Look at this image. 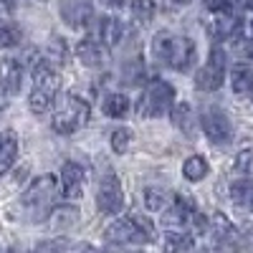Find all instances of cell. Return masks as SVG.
<instances>
[{
    "mask_svg": "<svg viewBox=\"0 0 253 253\" xmlns=\"http://www.w3.org/2000/svg\"><path fill=\"white\" fill-rule=\"evenodd\" d=\"M56 195H58V180L53 175H43V177L33 180L26 187V193L20 195V210H23L26 220L31 223L46 220L53 213Z\"/></svg>",
    "mask_w": 253,
    "mask_h": 253,
    "instance_id": "1",
    "label": "cell"
},
{
    "mask_svg": "<svg viewBox=\"0 0 253 253\" xmlns=\"http://www.w3.org/2000/svg\"><path fill=\"white\" fill-rule=\"evenodd\" d=\"M152 53L160 63L175 71H187L195 61V43L185 36H175L170 31H162L152 41Z\"/></svg>",
    "mask_w": 253,
    "mask_h": 253,
    "instance_id": "2",
    "label": "cell"
},
{
    "mask_svg": "<svg viewBox=\"0 0 253 253\" xmlns=\"http://www.w3.org/2000/svg\"><path fill=\"white\" fill-rule=\"evenodd\" d=\"M58 86H61V79H58V71L51 61L41 58L36 61L33 66V89H31V96H28V107L33 114H43L53 107V101L58 96Z\"/></svg>",
    "mask_w": 253,
    "mask_h": 253,
    "instance_id": "3",
    "label": "cell"
},
{
    "mask_svg": "<svg viewBox=\"0 0 253 253\" xmlns=\"http://www.w3.org/2000/svg\"><path fill=\"white\" fill-rule=\"evenodd\" d=\"M104 241L109 246H132V243H150L155 241V228L152 223L142 218V215H132V218H119L114 223L107 225L104 230Z\"/></svg>",
    "mask_w": 253,
    "mask_h": 253,
    "instance_id": "4",
    "label": "cell"
},
{
    "mask_svg": "<svg viewBox=\"0 0 253 253\" xmlns=\"http://www.w3.org/2000/svg\"><path fill=\"white\" fill-rule=\"evenodd\" d=\"M89 114H91L89 104L84 101L81 96L69 94V96H63V101L56 107L51 126H53V132H58V134H74L89 122Z\"/></svg>",
    "mask_w": 253,
    "mask_h": 253,
    "instance_id": "5",
    "label": "cell"
},
{
    "mask_svg": "<svg viewBox=\"0 0 253 253\" xmlns=\"http://www.w3.org/2000/svg\"><path fill=\"white\" fill-rule=\"evenodd\" d=\"M200 129L215 147H228L233 142V122H230V117L218 107V104H208L203 109Z\"/></svg>",
    "mask_w": 253,
    "mask_h": 253,
    "instance_id": "6",
    "label": "cell"
},
{
    "mask_svg": "<svg viewBox=\"0 0 253 253\" xmlns=\"http://www.w3.org/2000/svg\"><path fill=\"white\" fill-rule=\"evenodd\" d=\"M175 104V89L167 81H152L144 89L139 99V114L142 117H162L172 109Z\"/></svg>",
    "mask_w": 253,
    "mask_h": 253,
    "instance_id": "7",
    "label": "cell"
},
{
    "mask_svg": "<svg viewBox=\"0 0 253 253\" xmlns=\"http://www.w3.org/2000/svg\"><path fill=\"white\" fill-rule=\"evenodd\" d=\"M225 79V51L220 46H213L208 53L205 66L195 74V86L198 91H218Z\"/></svg>",
    "mask_w": 253,
    "mask_h": 253,
    "instance_id": "8",
    "label": "cell"
},
{
    "mask_svg": "<svg viewBox=\"0 0 253 253\" xmlns=\"http://www.w3.org/2000/svg\"><path fill=\"white\" fill-rule=\"evenodd\" d=\"M96 208H99V213H104V215H117V213H122V208H124L122 182H119V177L112 170H107V172H104V177L99 180Z\"/></svg>",
    "mask_w": 253,
    "mask_h": 253,
    "instance_id": "9",
    "label": "cell"
},
{
    "mask_svg": "<svg viewBox=\"0 0 253 253\" xmlns=\"http://www.w3.org/2000/svg\"><path fill=\"white\" fill-rule=\"evenodd\" d=\"M58 15L69 28L81 31V28H86L89 20L94 18V5H91V0H61Z\"/></svg>",
    "mask_w": 253,
    "mask_h": 253,
    "instance_id": "10",
    "label": "cell"
},
{
    "mask_svg": "<svg viewBox=\"0 0 253 253\" xmlns=\"http://www.w3.org/2000/svg\"><path fill=\"white\" fill-rule=\"evenodd\" d=\"M84 170L76 162H63L61 167V195L66 200H79L84 195Z\"/></svg>",
    "mask_w": 253,
    "mask_h": 253,
    "instance_id": "11",
    "label": "cell"
},
{
    "mask_svg": "<svg viewBox=\"0 0 253 253\" xmlns=\"http://www.w3.org/2000/svg\"><path fill=\"white\" fill-rule=\"evenodd\" d=\"M23 84V66L18 58H0V91L15 96Z\"/></svg>",
    "mask_w": 253,
    "mask_h": 253,
    "instance_id": "12",
    "label": "cell"
},
{
    "mask_svg": "<svg viewBox=\"0 0 253 253\" xmlns=\"http://www.w3.org/2000/svg\"><path fill=\"white\" fill-rule=\"evenodd\" d=\"M238 31H241V18L233 15V13H228V10L215 13L213 20L208 23V33L213 36L215 41H228V38L238 36Z\"/></svg>",
    "mask_w": 253,
    "mask_h": 253,
    "instance_id": "13",
    "label": "cell"
},
{
    "mask_svg": "<svg viewBox=\"0 0 253 253\" xmlns=\"http://www.w3.org/2000/svg\"><path fill=\"white\" fill-rule=\"evenodd\" d=\"M193 213H195L193 203L177 195V198H175V205L165 210L162 220H165V225H167V228H172V230H182V228H185V225L190 223V218H193Z\"/></svg>",
    "mask_w": 253,
    "mask_h": 253,
    "instance_id": "14",
    "label": "cell"
},
{
    "mask_svg": "<svg viewBox=\"0 0 253 253\" xmlns=\"http://www.w3.org/2000/svg\"><path fill=\"white\" fill-rule=\"evenodd\" d=\"M170 114H172V124L177 126V129H180V132H182L185 137H190V139H193V137L198 134V122H195L193 107H190L187 101L172 104V109H170Z\"/></svg>",
    "mask_w": 253,
    "mask_h": 253,
    "instance_id": "15",
    "label": "cell"
},
{
    "mask_svg": "<svg viewBox=\"0 0 253 253\" xmlns=\"http://www.w3.org/2000/svg\"><path fill=\"white\" fill-rule=\"evenodd\" d=\"M18 147H20V139H18L15 129H5L3 134H0V175H5L15 165Z\"/></svg>",
    "mask_w": 253,
    "mask_h": 253,
    "instance_id": "16",
    "label": "cell"
},
{
    "mask_svg": "<svg viewBox=\"0 0 253 253\" xmlns=\"http://www.w3.org/2000/svg\"><path fill=\"white\" fill-rule=\"evenodd\" d=\"M76 56H79V61L84 63V66L99 69L104 63V46L94 38H81L76 43Z\"/></svg>",
    "mask_w": 253,
    "mask_h": 253,
    "instance_id": "17",
    "label": "cell"
},
{
    "mask_svg": "<svg viewBox=\"0 0 253 253\" xmlns=\"http://www.w3.org/2000/svg\"><path fill=\"white\" fill-rule=\"evenodd\" d=\"M122 36H124V23H122L119 18L104 15V18L99 20V41H101V46H107V48L119 46Z\"/></svg>",
    "mask_w": 253,
    "mask_h": 253,
    "instance_id": "18",
    "label": "cell"
},
{
    "mask_svg": "<svg viewBox=\"0 0 253 253\" xmlns=\"http://www.w3.org/2000/svg\"><path fill=\"white\" fill-rule=\"evenodd\" d=\"M208 228H210V233H213V241H215L218 248H230L236 243V238H238L236 228L230 225V220L225 215H220V213L213 215V223H210Z\"/></svg>",
    "mask_w": 253,
    "mask_h": 253,
    "instance_id": "19",
    "label": "cell"
},
{
    "mask_svg": "<svg viewBox=\"0 0 253 253\" xmlns=\"http://www.w3.org/2000/svg\"><path fill=\"white\" fill-rule=\"evenodd\" d=\"M230 84L236 94H251L253 91V69L248 63H236L230 71Z\"/></svg>",
    "mask_w": 253,
    "mask_h": 253,
    "instance_id": "20",
    "label": "cell"
},
{
    "mask_svg": "<svg viewBox=\"0 0 253 253\" xmlns=\"http://www.w3.org/2000/svg\"><path fill=\"white\" fill-rule=\"evenodd\" d=\"M144 205L147 210H152V213H165L167 208H170V193H167L165 187H147L144 190Z\"/></svg>",
    "mask_w": 253,
    "mask_h": 253,
    "instance_id": "21",
    "label": "cell"
},
{
    "mask_svg": "<svg viewBox=\"0 0 253 253\" xmlns=\"http://www.w3.org/2000/svg\"><path fill=\"white\" fill-rule=\"evenodd\" d=\"M101 109H104V114H107V117H112V119H124L126 114H129V99H126L122 91H117V94H109L107 99H104Z\"/></svg>",
    "mask_w": 253,
    "mask_h": 253,
    "instance_id": "22",
    "label": "cell"
},
{
    "mask_svg": "<svg viewBox=\"0 0 253 253\" xmlns=\"http://www.w3.org/2000/svg\"><path fill=\"white\" fill-rule=\"evenodd\" d=\"M165 253H193V238L182 230H170L165 236Z\"/></svg>",
    "mask_w": 253,
    "mask_h": 253,
    "instance_id": "23",
    "label": "cell"
},
{
    "mask_svg": "<svg viewBox=\"0 0 253 253\" xmlns=\"http://www.w3.org/2000/svg\"><path fill=\"white\" fill-rule=\"evenodd\" d=\"M208 160L200 157V155H193L182 162V175L190 180V182H200L203 177H208Z\"/></svg>",
    "mask_w": 253,
    "mask_h": 253,
    "instance_id": "24",
    "label": "cell"
},
{
    "mask_svg": "<svg viewBox=\"0 0 253 253\" xmlns=\"http://www.w3.org/2000/svg\"><path fill=\"white\" fill-rule=\"evenodd\" d=\"M129 13L137 23H150L157 13V3L155 0H129Z\"/></svg>",
    "mask_w": 253,
    "mask_h": 253,
    "instance_id": "25",
    "label": "cell"
},
{
    "mask_svg": "<svg viewBox=\"0 0 253 253\" xmlns=\"http://www.w3.org/2000/svg\"><path fill=\"white\" fill-rule=\"evenodd\" d=\"M23 41V31L15 23H3L0 20V48H13Z\"/></svg>",
    "mask_w": 253,
    "mask_h": 253,
    "instance_id": "26",
    "label": "cell"
},
{
    "mask_svg": "<svg viewBox=\"0 0 253 253\" xmlns=\"http://www.w3.org/2000/svg\"><path fill=\"white\" fill-rule=\"evenodd\" d=\"M230 198H233L236 205H251V198H253V180H236L230 185Z\"/></svg>",
    "mask_w": 253,
    "mask_h": 253,
    "instance_id": "27",
    "label": "cell"
},
{
    "mask_svg": "<svg viewBox=\"0 0 253 253\" xmlns=\"http://www.w3.org/2000/svg\"><path fill=\"white\" fill-rule=\"evenodd\" d=\"M112 150L117 152V155H124L126 150L132 147V132L126 129V126H119V129H114L112 132Z\"/></svg>",
    "mask_w": 253,
    "mask_h": 253,
    "instance_id": "28",
    "label": "cell"
},
{
    "mask_svg": "<svg viewBox=\"0 0 253 253\" xmlns=\"http://www.w3.org/2000/svg\"><path fill=\"white\" fill-rule=\"evenodd\" d=\"M236 172L243 180H253V150H243L236 155Z\"/></svg>",
    "mask_w": 253,
    "mask_h": 253,
    "instance_id": "29",
    "label": "cell"
},
{
    "mask_svg": "<svg viewBox=\"0 0 253 253\" xmlns=\"http://www.w3.org/2000/svg\"><path fill=\"white\" fill-rule=\"evenodd\" d=\"M48 218H53L56 228H66V225L79 220V213H76V208H58V210H53Z\"/></svg>",
    "mask_w": 253,
    "mask_h": 253,
    "instance_id": "30",
    "label": "cell"
},
{
    "mask_svg": "<svg viewBox=\"0 0 253 253\" xmlns=\"http://www.w3.org/2000/svg\"><path fill=\"white\" fill-rule=\"evenodd\" d=\"M203 5L208 10H213V13H223V10H228L230 0H203Z\"/></svg>",
    "mask_w": 253,
    "mask_h": 253,
    "instance_id": "31",
    "label": "cell"
},
{
    "mask_svg": "<svg viewBox=\"0 0 253 253\" xmlns=\"http://www.w3.org/2000/svg\"><path fill=\"white\" fill-rule=\"evenodd\" d=\"M241 241H243V246L248 251H253V223H246L241 228Z\"/></svg>",
    "mask_w": 253,
    "mask_h": 253,
    "instance_id": "32",
    "label": "cell"
},
{
    "mask_svg": "<svg viewBox=\"0 0 253 253\" xmlns=\"http://www.w3.org/2000/svg\"><path fill=\"white\" fill-rule=\"evenodd\" d=\"M13 8H15V0H0V15L13 13Z\"/></svg>",
    "mask_w": 253,
    "mask_h": 253,
    "instance_id": "33",
    "label": "cell"
},
{
    "mask_svg": "<svg viewBox=\"0 0 253 253\" xmlns=\"http://www.w3.org/2000/svg\"><path fill=\"white\" fill-rule=\"evenodd\" d=\"M74 253H99V251H96V248H94L91 243H79Z\"/></svg>",
    "mask_w": 253,
    "mask_h": 253,
    "instance_id": "34",
    "label": "cell"
},
{
    "mask_svg": "<svg viewBox=\"0 0 253 253\" xmlns=\"http://www.w3.org/2000/svg\"><path fill=\"white\" fill-rule=\"evenodd\" d=\"M126 3V0H101V5H107V8H122Z\"/></svg>",
    "mask_w": 253,
    "mask_h": 253,
    "instance_id": "35",
    "label": "cell"
},
{
    "mask_svg": "<svg viewBox=\"0 0 253 253\" xmlns=\"http://www.w3.org/2000/svg\"><path fill=\"white\" fill-rule=\"evenodd\" d=\"M236 3H238V8H243V10L253 8V0H236Z\"/></svg>",
    "mask_w": 253,
    "mask_h": 253,
    "instance_id": "36",
    "label": "cell"
},
{
    "mask_svg": "<svg viewBox=\"0 0 253 253\" xmlns=\"http://www.w3.org/2000/svg\"><path fill=\"white\" fill-rule=\"evenodd\" d=\"M172 3H177V5H187V3H193V0H172Z\"/></svg>",
    "mask_w": 253,
    "mask_h": 253,
    "instance_id": "37",
    "label": "cell"
},
{
    "mask_svg": "<svg viewBox=\"0 0 253 253\" xmlns=\"http://www.w3.org/2000/svg\"><path fill=\"white\" fill-rule=\"evenodd\" d=\"M251 208H253V198H251Z\"/></svg>",
    "mask_w": 253,
    "mask_h": 253,
    "instance_id": "38",
    "label": "cell"
},
{
    "mask_svg": "<svg viewBox=\"0 0 253 253\" xmlns=\"http://www.w3.org/2000/svg\"><path fill=\"white\" fill-rule=\"evenodd\" d=\"M41 3H46V0H41Z\"/></svg>",
    "mask_w": 253,
    "mask_h": 253,
    "instance_id": "39",
    "label": "cell"
},
{
    "mask_svg": "<svg viewBox=\"0 0 253 253\" xmlns=\"http://www.w3.org/2000/svg\"><path fill=\"white\" fill-rule=\"evenodd\" d=\"M251 26H253V23H251Z\"/></svg>",
    "mask_w": 253,
    "mask_h": 253,
    "instance_id": "40",
    "label": "cell"
}]
</instances>
